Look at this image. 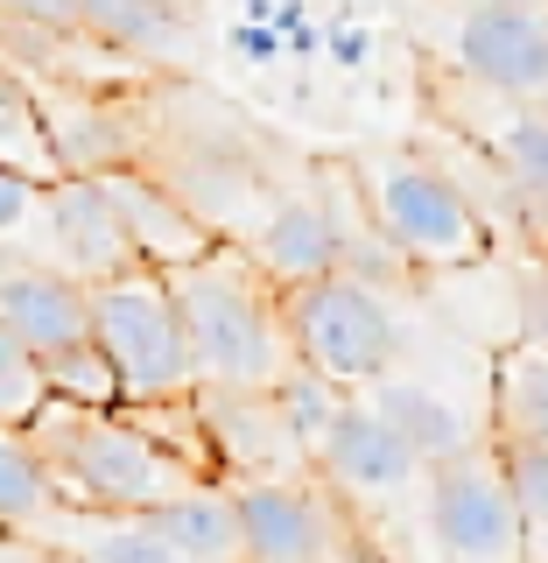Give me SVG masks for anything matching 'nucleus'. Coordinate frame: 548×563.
Returning a JSON list of instances; mask_svg holds the SVG:
<instances>
[{"mask_svg": "<svg viewBox=\"0 0 548 563\" xmlns=\"http://www.w3.org/2000/svg\"><path fill=\"white\" fill-rule=\"evenodd\" d=\"M541 261H548V233H541Z\"/></svg>", "mask_w": 548, "mask_h": 563, "instance_id": "34", "label": "nucleus"}, {"mask_svg": "<svg viewBox=\"0 0 548 563\" xmlns=\"http://www.w3.org/2000/svg\"><path fill=\"white\" fill-rule=\"evenodd\" d=\"M0 324L35 360L92 345V282L49 268V261H0Z\"/></svg>", "mask_w": 548, "mask_h": 563, "instance_id": "13", "label": "nucleus"}, {"mask_svg": "<svg viewBox=\"0 0 548 563\" xmlns=\"http://www.w3.org/2000/svg\"><path fill=\"white\" fill-rule=\"evenodd\" d=\"M506 465V486H514L521 507V536H527V563H548V444L535 437H492Z\"/></svg>", "mask_w": 548, "mask_h": 563, "instance_id": "24", "label": "nucleus"}, {"mask_svg": "<svg viewBox=\"0 0 548 563\" xmlns=\"http://www.w3.org/2000/svg\"><path fill=\"white\" fill-rule=\"evenodd\" d=\"M281 324H289L295 366L331 380V387H345V395H366L401 360V324L387 310V296L351 282V275L289 282L281 289Z\"/></svg>", "mask_w": 548, "mask_h": 563, "instance_id": "4", "label": "nucleus"}, {"mask_svg": "<svg viewBox=\"0 0 548 563\" xmlns=\"http://www.w3.org/2000/svg\"><path fill=\"white\" fill-rule=\"evenodd\" d=\"M351 190H359L373 233L409 261L415 275H457L492 261L500 233L485 225V211L457 190V176L429 155H359L345 163Z\"/></svg>", "mask_w": 548, "mask_h": 563, "instance_id": "3", "label": "nucleus"}, {"mask_svg": "<svg viewBox=\"0 0 548 563\" xmlns=\"http://www.w3.org/2000/svg\"><path fill=\"white\" fill-rule=\"evenodd\" d=\"M35 99H43L64 176H105V169L141 163V120L127 113V99L92 92V85H35Z\"/></svg>", "mask_w": 548, "mask_h": 563, "instance_id": "14", "label": "nucleus"}, {"mask_svg": "<svg viewBox=\"0 0 548 563\" xmlns=\"http://www.w3.org/2000/svg\"><path fill=\"white\" fill-rule=\"evenodd\" d=\"M233 49L246 64H281V57H289V43H281L275 22H233Z\"/></svg>", "mask_w": 548, "mask_h": 563, "instance_id": "31", "label": "nucleus"}, {"mask_svg": "<svg viewBox=\"0 0 548 563\" xmlns=\"http://www.w3.org/2000/svg\"><path fill=\"white\" fill-rule=\"evenodd\" d=\"M0 22H29V29H49V35H85L78 0H0Z\"/></svg>", "mask_w": 548, "mask_h": 563, "instance_id": "28", "label": "nucleus"}, {"mask_svg": "<svg viewBox=\"0 0 548 563\" xmlns=\"http://www.w3.org/2000/svg\"><path fill=\"white\" fill-rule=\"evenodd\" d=\"M0 169L29 176V184H57L64 163H57V141H49V120H43V99L22 70H0Z\"/></svg>", "mask_w": 548, "mask_h": 563, "instance_id": "21", "label": "nucleus"}, {"mask_svg": "<svg viewBox=\"0 0 548 563\" xmlns=\"http://www.w3.org/2000/svg\"><path fill=\"white\" fill-rule=\"evenodd\" d=\"M198 416H204V437L225 465H239V479H289L275 465V451H303L295 430L281 422V401L275 387L268 395H239V387H198Z\"/></svg>", "mask_w": 548, "mask_h": 563, "instance_id": "17", "label": "nucleus"}, {"mask_svg": "<svg viewBox=\"0 0 548 563\" xmlns=\"http://www.w3.org/2000/svg\"><path fill=\"white\" fill-rule=\"evenodd\" d=\"M422 521L444 563H527V536H521V507L506 486L500 444H471L429 465L422 479Z\"/></svg>", "mask_w": 548, "mask_h": 563, "instance_id": "7", "label": "nucleus"}, {"mask_svg": "<svg viewBox=\"0 0 548 563\" xmlns=\"http://www.w3.org/2000/svg\"><path fill=\"white\" fill-rule=\"evenodd\" d=\"M492 437H535L548 444V345H506L492 360Z\"/></svg>", "mask_w": 548, "mask_h": 563, "instance_id": "20", "label": "nucleus"}, {"mask_svg": "<svg viewBox=\"0 0 548 563\" xmlns=\"http://www.w3.org/2000/svg\"><path fill=\"white\" fill-rule=\"evenodd\" d=\"M43 387H49V401L85 409V416H120L127 409V387H120L113 360H105L99 345H70L57 360H43Z\"/></svg>", "mask_w": 548, "mask_h": 563, "instance_id": "23", "label": "nucleus"}, {"mask_svg": "<svg viewBox=\"0 0 548 563\" xmlns=\"http://www.w3.org/2000/svg\"><path fill=\"white\" fill-rule=\"evenodd\" d=\"M324 49H331V64H338V70H366V57H373V35L351 22V14H338V22L324 29Z\"/></svg>", "mask_w": 548, "mask_h": 563, "instance_id": "30", "label": "nucleus"}, {"mask_svg": "<svg viewBox=\"0 0 548 563\" xmlns=\"http://www.w3.org/2000/svg\"><path fill=\"white\" fill-rule=\"evenodd\" d=\"M176 310L190 331V360L198 387H239V395H268L295 374L289 324H281V289L246 261V246L219 240L204 261L169 275Z\"/></svg>", "mask_w": 548, "mask_h": 563, "instance_id": "1", "label": "nucleus"}, {"mask_svg": "<svg viewBox=\"0 0 548 563\" xmlns=\"http://www.w3.org/2000/svg\"><path fill=\"white\" fill-rule=\"evenodd\" d=\"M105 190H113L120 219H127V240H134L141 268L176 275V268H190V261H204L211 246H219V233H211V225H204L183 198H176V190H169L148 163L105 169Z\"/></svg>", "mask_w": 548, "mask_h": 563, "instance_id": "15", "label": "nucleus"}, {"mask_svg": "<svg viewBox=\"0 0 548 563\" xmlns=\"http://www.w3.org/2000/svg\"><path fill=\"white\" fill-rule=\"evenodd\" d=\"M29 444L49 457L64 507H85V515H148L183 486H198V472L169 457L134 416H85L43 401V416L29 422Z\"/></svg>", "mask_w": 548, "mask_h": 563, "instance_id": "2", "label": "nucleus"}, {"mask_svg": "<svg viewBox=\"0 0 548 563\" xmlns=\"http://www.w3.org/2000/svg\"><path fill=\"white\" fill-rule=\"evenodd\" d=\"M141 521H148L183 563H246L239 507H233V486H225V479H198V486H183L176 500L148 507Z\"/></svg>", "mask_w": 548, "mask_h": 563, "instance_id": "19", "label": "nucleus"}, {"mask_svg": "<svg viewBox=\"0 0 548 563\" xmlns=\"http://www.w3.org/2000/svg\"><path fill=\"white\" fill-rule=\"evenodd\" d=\"M366 401H373L380 422L422 457V465H444V457H457V451H471V444H485V437H492L485 416H471L457 395H444V387H422L409 374L373 380V387H366Z\"/></svg>", "mask_w": 548, "mask_h": 563, "instance_id": "16", "label": "nucleus"}, {"mask_svg": "<svg viewBox=\"0 0 548 563\" xmlns=\"http://www.w3.org/2000/svg\"><path fill=\"white\" fill-rule=\"evenodd\" d=\"M521 345H548V261L521 275Z\"/></svg>", "mask_w": 548, "mask_h": 563, "instance_id": "29", "label": "nucleus"}, {"mask_svg": "<svg viewBox=\"0 0 548 563\" xmlns=\"http://www.w3.org/2000/svg\"><path fill=\"white\" fill-rule=\"evenodd\" d=\"M64 507L49 457L29 444V430L0 422V528H43Z\"/></svg>", "mask_w": 548, "mask_h": 563, "instance_id": "22", "label": "nucleus"}, {"mask_svg": "<svg viewBox=\"0 0 548 563\" xmlns=\"http://www.w3.org/2000/svg\"><path fill=\"white\" fill-rule=\"evenodd\" d=\"M0 261H43V184L0 169Z\"/></svg>", "mask_w": 548, "mask_h": 563, "instance_id": "26", "label": "nucleus"}, {"mask_svg": "<svg viewBox=\"0 0 548 563\" xmlns=\"http://www.w3.org/2000/svg\"><path fill=\"white\" fill-rule=\"evenodd\" d=\"M43 401H49L43 360H35V352L0 324V422H8V430H29V422L43 416Z\"/></svg>", "mask_w": 548, "mask_h": 563, "instance_id": "25", "label": "nucleus"}, {"mask_svg": "<svg viewBox=\"0 0 548 563\" xmlns=\"http://www.w3.org/2000/svg\"><path fill=\"white\" fill-rule=\"evenodd\" d=\"M246 563H345V500L324 479H225Z\"/></svg>", "mask_w": 548, "mask_h": 563, "instance_id": "8", "label": "nucleus"}, {"mask_svg": "<svg viewBox=\"0 0 548 563\" xmlns=\"http://www.w3.org/2000/svg\"><path fill=\"white\" fill-rule=\"evenodd\" d=\"M521 8H548V0H521Z\"/></svg>", "mask_w": 548, "mask_h": 563, "instance_id": "33", "label": "nucleus"}, {"mask_svg": "<svg viewBox=\"0 0 548 563\" xmlns=\"http://www.w3.org/2000/svg\"><path fill=\"white\" fill-rule=\"evenodd\" d=\"M310 465L338 500H394V493H409L415 479H429V465L387 430L366 395H351L345 409L331 416V430L316 437Z\"/></svg>", "mask_w": 548, "mask_h": 563, "instance_id": "11", "label": "nucleus"}, {"mask_svg": "<svg viewBox=\"0 0 548 563\" xmlns=\"http://www.w3.org/2000/svg\"><path fill=\"white\" fill-rule=\"evenodd\" d=\"M422 92L444 113V128L479 148L492 169L506 176L514 190V211H521V233L541 246L548 233V106L535 99H506V92H485V85L457 78L450 64H422Z\"/></svg>", "mask_w": 548, "mask_h": 563, "instance_id": "6", "label": "nucleus"}, {"mask_svg": "<svg viewBox=\"0 0 548 563\" xmlns=\"http://www.w3.org/2000/svg\"><path fill=\"white\" fill-rule=\"evenodd\" d=\"M43 261L78 282H113V275L141 268L105 176H57L43 190Z\"/></svg>", "mask_w": 548, "mask_h": 563, "instance_id": "10", "label": "nucleus"}, {"mask_svg": "<svg viewBox=\"0 0 548 563\" xmlns=\"http://www.w3.org/2000/svg\"><path fill=\"white\" fill-rule=\"evenodd\" d=\"M78 29L127 64H176L190 49V0H78Z\"/></svg>", "mask_w": 548, "mask_h": 563, "instance_id": "18", "label": "nucleus"}, {"mask_svg": "<svg viewBox=\"0 0 548 563\" xmlns=\"http://www.w3.org/2000/svg\"><path fill=\"white\" fill-rule=\"evenodd\" d=\"M457 78L485 85L506 99L548 106V8L521 0H465L450 22V57Z\"/></svg>", "mask_w": 548, "mask_h": 563, "instance_id": "9", "label": "nucleus"}, {"mask_svg": "<svg viewBox=\"0 0 548 563\" xmlns=\"http://www.w3.org/2000/svg\"><path fill=\"white\" fill-rule=\"evenodd\" d=\"M92 345L113 360L120 387H127V409L134 401L198 395V360H190V331H183L169 275L127 268L113 282H92Z\"/></svg>", "mask_w": 548, "mask_h": 563, "instance_id": "5", "label": "nucleus"}, {"mask_svg": "<svg viewBox=\"0 0 548 563\" xmlns=\"http://www.w3.org/2000/svg\"><path fill=\"white\" fill-rule=\"evenodd\" d=\"M359 211V190H345V211L331 198H310V190H281V198L254 219V240H246V261L289 289V282H316L345 268V225Z\"/></svg>", "mask_w": 548, "mask_h": 563, "instance_id": "12", "label": "nucleus"}, {"mask_svg": "<svg viewBox=\"0 0 548 563\" xmlns=\"http://www.w3.org/2000/svg\"><path fill=\"white\" fill-rule=\"evenodd\" d=\"M281 43H289V57H316V49H324V29H289V35H281Z\"/></svg>", "mask_w": 548, "mask_h": 563, "instance_id": "32", "label": "nucleus"}, {"mask_svg": "<svg viewBox=\"0 0 548 563\" xmlns=\"http://www.w3.org/2000/svg\"><path fill=\"white\" fill-rule=\"evenodd\" d=\"M275 401H281V422L295 430V444H303V451H316V437L331 430V416H338L351 395H345V387H331V380H316V374H303V366H295V374L275 387Z\"/></svg>", "mask_w": 548, "mask_h": 563, "instance_id": "27", "label": "nucleus"}]
</instances>
